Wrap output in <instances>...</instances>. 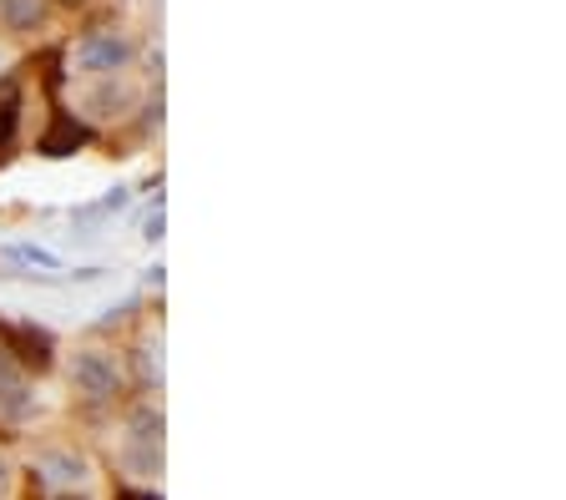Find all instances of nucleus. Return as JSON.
<instances>
[{"label": "nucleus", "instance_id": "f257e3e1", "mask_svg": "<svg viewBox=\"0 0 566 500\" xmlns=\"http://www.w3.org/2000/svg\"><path fill=\"white\" fill-rule=\"evenodd\" d=\"M132 56H137V41L127 31H117V25H97V31H86L72 46V66L82 76H117L132 66Z\"/></svg>", "mask_w": 566, "mask_h": 500}, {"label": "nucleus", "instance_id": "f03ea898", "mask_svg": "<svg viewBox=\"0 0 566 500\" xmlns=\"http://www.w3.org/2000/svg\"><path fill=\"white\" fill-rule=\"evenodd\" d=\"M0 354L11 359L21 374H46L56 364V339H51V329H41L31 319H15V323L0 319Z\"/></svg>", "mask_w": 566, "mask_h": 500}, {"label": "nucleus", "instance_id": "7ed1b4c3", "mask_svg": "<svg viewBox=\"0 0 566 500\" xmlns=\"http://www.w3.org/2000/svg\"><path fill=\"white\" fill-rule=\"evenodd\" d=\"M66 374H72V390L82 394L86 405H111L121 394V364L107 349H76Z\"/></svg>", "mask_w": 566, "mask_h": 500}, {"label": "nucleus", "instance_id": "20e7f679", "mask_svg": "<svg viewBox=\"0 0 566 500\" xmlns=\"http://www.w3.org/2000/svg\"><path fill=\"white\" fill-rule=\"evenodd\" d=\"M92 142H97V131L86 127V121L76 117V111L56 107V111H51V121H46V131L36 137V152L56 162V157H76L82 147H92Z\"/></svg>", "mask_w": 566, "mask_h": 500}, {"label": "nucleus", "instance_id": "39448f33", "mask_svg": "<svg viewBox=\"0 0 566 500\" xmlns=\"http://www.w3.org/2000/svg\"><path fill=\"white\" fill-rule=\"evenodd\" d=\"M82 107L92 111V117H102V121L127 117V111L137 107V86L127 82V72H117V76H97V82H92V92L82 96Z\"/></svg>", "mask_w": 566, "mask_h": 500}, {"label": "nucleus", "instance_id": "423d86ee", "mask_svg": "<svg viewBox=\"0 0 566 500\" xmlns=\"http://www.w3.org/2000/svg\"><path fill=\"white\" fill-rule=\"evenodd\" d=\"M25 415H36V394H31V380L15 370L11 359L0 354V419H15V425H21Z\"/></svg>", "mask_w": 566, "mask_h": 500}, {"label": "nucleus", "instance_id": "0eeeda50", "mask_svg": "<svg viewBox=\"0 0 566 500\" xmlns=\"http://www.w3.org/2000/svg\"><path fill=\"white\" fill-rule=\"evenodd\" d=\"M51 0H0V21H6V31H36L41 21H46Z\"/></svg>", "mask_w": 566, "mask_h": 500}, {"label": "nucleus", "instance_id": "6e6552de", "mask_svg": "<svg viewBox=\"0 0 566 500\" xmlns=\"http://www.w3.org/2000/svg\"><path fill=\"white\" fill-rule=\"evenodd\" d=\"M127 425H132V440L137 445H147V450H162V429H168V425H162V409H157V405H147V400H142V405H132Z\"/></svg>", "mask_w": 566, "mask_h": 500}, {"label": "nucleus", "instance_id": "1a4fd4ad", "mask_svg": "<svg viewBox=\"0 0 566 500\" xmlns=\"http://www.w3.org/2000/svg\"><path fill=\"white\" fill-rule=\"evenodd\" d=\"M21 107H25L21 86H0V152H11V147H15V131H21Z\"/></svg>", "mask_w": 566, "mask_h": 500}, {"label": "nucleus", "instance_id": "9d476101", "mask_svg": "<svg viewBox=\"0 0 566 500\" xmlns=\"http://www.w3.org/2000/svg\"><path fill=\"white\" fill-rule=\"evenodd\" d=\"M41 476L66 480V486H72V480H86V460H82V455L56 450V455H46V460H41Z\"/></svg>", "mask_w": 566, "mask_h": 500}, {"label": "nucleus", "instance_id": "9b49d317", "mask_svg": "<svg viewBox=\"0 0 566 500\" xmlns=\"http://www.w3.org/2000/svg\"><path fill=\"white\" fill-rule=\"evenodd\" d=\"M6 258L21 263V268H61V258L51 248H41V243H11V248H6Z\"/></svg>", "mask_w": 566, "mask_h": 500}, {"label": "nucleus", "instance_id": "f8f14e48", "mask_svg": "<svg viewBox=\"0 0 566 500\" xmlns=\"http://www.w3.org/2000/svg\"><path fill=\"white\" fill-rule=\"evenodd\" d=\"M157 349H162V344H147V349H142V374H147L152 384H162V354H157Z\"/></svg>", "mask_w": 566, "mask_h": 500}, {"label": "nucleus", "instance_id": "ddd939ff", "mask_svg": "<svg viewBox=\"0 0 566 500\" xmlns=\"http://www.w3.org/2000/svg\"><path fill=\"white\" fill-rule=\"evenodd\" d=\"M162 227H168V217H162V203H152V217H147L142 238H147V243H162Z\"/></svg>", "mask_w": 566, "mask_h": 500}, {"label": "nucleus", "instance_id": "4468645a", "mask_svg": "<svg viewBox=\"0 0 566 500\" xmlns=\"http://www.w3.org/2000/svg\"><path fill=\"white\" fill-rule=\"evenodd\" d=\"M117 500H162V496H157V490H121Z\"/></svg>", "mask_w": 566, "mask_h": 500}, {"label": "nucleus", "instance_id": "2eb2a0df", "mask_svg": "<svg viewBox=\"0 0 566 500\" xmlns=\"http://www.w3.org/2000/svg\"><path fill=\"white\" fill-rule=\"evenodd\" d=\"M6 496H11V465L0 460V500H6Z\"/></svg>", "mask_w": 566, "mask_h": 500}, {"label": "nucleus", "instance_id": "dca6fc26", "mask_svg": "<svg viewBox=\"0 0 566 500\" xmlns=\"http://www.w3.org/2000/svg\"><path fill=\"white\" fill-rule=\"evenodd\" d=\"M61 6H66V11H82V6H86V0H61Z\"/></svg>", "mask_w": 566, "mask_h": 500}, {"label": "nucleus", "instance_id": "f3484780", "mask_svg": "<svg viewBox=\"0 0 566 500\" xmlns=\"http://www.w3.org/2000/svg\"><path fill=\"white\" fill-rule=\"evenodd\" d=\"M51 500H86V496H72V490H61V496H51Z\"/></svg>", "mask_w": 566, "mask_h": 500}]
</instances>
